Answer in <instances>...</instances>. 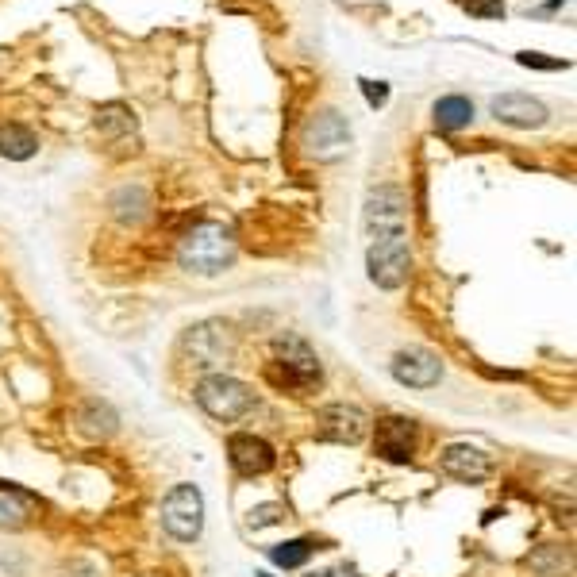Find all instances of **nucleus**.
Instances as JSON below:
<instances>
[{
    "mask_svg": "<svg viewBox=\"0 0 577 577\" xmlns=\"http://www.w3.org/2000/svg\"><path fill=\"white\" fill-rule=\"evenodd\" d=\"M235 254H239V243H235L231 227L208 220V224H197L181 239L177 262H181V270H189V274L216 277L235 262Z\"/></svg>",
    "mask_w": 577,
    "mask_h": 577,
    "instance_id": "obj_1",
    "label": "nucleus"
},
{
    "mask_svg": "<svg viewBox=\"0 0 577 577\" xmlns=\"http://www.w3.org/2000/svg\"><path fill=\"white\" fill-rule=\"evenodd\" d=\"M301 143L304 151H308V158H316V162H339L343 154L351 151V124H347L335 108H324V112H316V116L304 124Z\"/></svg>",
    "mask_w": 577,
    "mask_h": 577,
    "instance_id": "obj_4",
    "label": "nucleus"
},
{
    "mask_svg": "<svg viewBox=\"0 0 577 577\" xmlns=\"http://www.w3.org/2000/svg\"><path fill=\"white\" fill-rule=\"evenodd\" d=\"M197 404H201L212 420L231 424V420H243L247 412H254L258 401H254V393L243 381H235V377L227 374H212L197 385Z\"/></svg>",
    "mask_w": 577,
    "mask_h": 577,
    "instance_id": "obj_3",
    "label": "nucleus"
},
{
    "mask_svg": "<svg viewBox=\"0 0 577 577\" xmlns=\"http://www.w3.org/2000/svg\"><path fill=\"white\" fill-rule=\"evenodd\" d=\"M316 435L324 443H339V447H354L370 435V416L358 404H327L316 416Z\"/></svg>",
    "mask_w": 577,
    "mask_h": 577,
    "instance_id": "obj_8",
    "label": "nucleus"
},
{
    "mask_svg": "<svg viewBox=\"0 0 577 577\" xmlns=\"http://www.w3.org/2000/svg\"><path fill=\"white\" fill-rule=\"evenodd\" d=\"M147 193L139 189V185H124L116 197H112V212H116V220H124V224H139V220H147Z\"/></svg>",
    "mask_w": 577,
    "mask_h": 577,
    "instance_id": "obj_18",
    "label": "nucleus"
},
{
    "mask_svg": "<svg viewBox=\"0 0 577 577\" xmlns=\"http://www.w3.org/2000/svg\"><path fill=\"white\" fill-rule=\"evenodd\" d=\"M97 127L112 139L116 131H131V127H135V116H131V108H124V104H104L101 112H97Z\"/></svg>",
    "mask_w": 577,
    "mask_h": 577,
    "instance_id": "obj_22",
    "label": "nucleus"
},
{
    "mask_svg": "<svg viewBox=\"0 0 577 577\" xmlns=\"http://www.w3.org/2000/svg\"><path fill=\"white\" fill-rule=\"evenodd\" d=\"M27 512H31V497L20 493V489H8V485H0V527L8 531H16V527L27 524Z\"/></svg>",
    "mask_w": 577,
    "mask_h": 577,
    "instance_id": "obj_19",
    "label": "nucleus"
},
{
    "mask_svg": "<svg viewBox=\"0 0 577 577\" xmlns=\"http://www.w3.org/2000/svg\"><path fill=\"white\" fill-rule=\"evenodd\" d=\"M181 347L189 354V362L197 370H212V366H227V358L235 354V343L227 335L224 324H197L189 327V335L181 339Z\"/></svg>",
    "mask_w": 577,
    "mask_h": 577,
    "instance_id": "obj_9",
    "label": "nucleus"
},
{
    "mask_svg": "<svg viewBox=\"0 0 577 577\" xmlns=\"http://www.w3.org/2000/svg\"><path fill=\"white\" fill-rule=\"evenodd\" d=\"M227 458H231L235 474L243 477H262L277 466L274 447H270L262 435H231V439H227Z\"/></svg>",
    "mask_w": 577,
    "mask_h": 577,
    "instance_id": "obj_13",
    "label": "nucleus"
},
{
    "mask_svg": "<svg viewBox=\"0 0 577 577\" xmlns=\"http://www.w3.org/2000/svg\"><path fill=\"white\" fill-rule=\"evenodd\" d=\"M489 108H493V116L508 127H543L551 120L547 104L527 97V93H501V97H493Z\"/></svg>",
    "mask_w": 577,
    "mask_h": 577,
    "instance_id": "obj_14",
    "label": "nucleus"
},
{
    "mask_svg": "<svg viewBox=\"0 0 577 577\" xmlns=\"http://www.w3.org/2000/svg\"><path fill=\"white\" fill-rule=\"evenodd\" d=\"M466 12H470V16H481V20H501L504 4L501 0H466Z\"/></svg>",
    "mask_w": 577,
    "mask_h": 577,
    "instance_id": "obj_25",
    "label": "nucleus"
},
{
    "mask_svg": "<svg viewBox=\"0 0 577 577\" xmlns=\"http://www.w3.org/2000/svg\"><path fill=\"white\" fill-rule=\"evenodd\" d=\"M362 85V93H366V104L370 108H381V104L389 101V85L385 81H358Z\"/></svg>",
    "mask_w": 577,
    "mask_h": 577,
    "instance_id": "obj_26",
    "label": "nucleus"
},
{
    "mask_svg": "<svg viewBox=\"0 0 577 577\" xmlns=\"http://www.w3.org/2000/svg\"><path fill=\"white\" fill-rule=\"evenodd\" d=\"M408 231V197L397 185H381L366 197V235L370 239H389Z\"/></svg>",
    "mask_w": 577,
    "mask_h": 577,
    "instance_id": "obj_7",
    "label": "nucleus"
},
{
    "mask_svg": "<svg viewBox=\"0 0 577 577\" xmlns=\"http://www.w3.org/2000/svg\"><path fill=\"white\" fill-rule=\"evenodd\" d=\"M439 470L454 481H462V485H477V481H485V477L493 474V458L474 447V443H451L447 451L439 454Z\"/></svg>",
    "mask_w": 577,
    "mask_h": 577,
    "instance_id": "obj_12",
    "label": "nucleus"
},
{
    "mask_svg": "<svg viewBox=\"0 0 577 577\" xmlns=\"http://www.w3.org/2000/svg\"><path fill=\"white\" fill-rule=\"evenodd\" d=\"M162 527L177 543H193L204 531V497L197 485H174L162 501Z\"/></svg>",
    "mask_w": 577,
    "mask_h": 577,
    "instance_id": "obj_6",
    "label": "nucleus"
},
{
    "mask_svg": "<svg viewBox=\"0 0 577 577\" xmlns=\"http://www.w3.org/2000/svg\"><path fill=\"white\" fill-rule=\"evenodd\" d=\"M320 358L316 351L308 347V339L301 335H293V331H285V335H277L274 339V362H266V381L274 385V389H289V393H304V389H312V385H320Z\"/></svg>",
    "mask_w": 577,
    "mask_h": 577,
    "instance_id": "obj_2",
    "label": "nucleus"
},
{
    "mask_svg": "<svg viewBox=\"0 0 577 577\" xmlns=\"http://www.w3.org/2000/svg\"><path fill=\"white\" fill-rule=\"evenodd\" d=\"M366 274L377 289H401L408 274H412V251L404 235H389V239H374L366 251Z\"/></svg>",
    "mask_w": 577,
    "mask_h": 577,
    "instance_id": "obj_5",
    "label": "nucleus"
},
{
    "mask_svg": "<svg viewBox=\"0 0 577 577\" xmlns=\"http://www.w3.org/2000/svg\"><path fill=\"white\" fill-rule=\"evenodd\" d=\"M312 577H358V570H351V566H331V570H320V574Z\"/></svg>",
    "mask_w": 577,
    "mask_h": 577,
    "instance_id": "obj_27",
    "label": "nucleus"
},
{
    "mask_svg": "<svg viewBox=\"0 0 577 577\" xmlns=\"http://www.w3.org/2000/svg\"><path fill=\"white\" fill-rule=\"evenodd\" d=\"M289 512H285V504H258L251 508V516H247V524L258 531V527H270V524H281Z\"/></svg>",
    "mask_w": 577,
    "mask_h": 577,
    "instance_id": "obj_24",
    "label": "nucleus"
},
{
    "mask_svg": "<svg viewBox=\"0 0 577 577\" xmlns=\"http://www.w3.org/2000/svg\"><path fill=\"white\" fill-rule=\"evenodd\" d=\"M312 539H289V543H277V547H270V562L274 566H281V570H297V566H304L308 558H312Z\"/></svg>",
    "mask_w": 577,
    "mask_h": 577,
    "instance_id": "obj_20",
    "label": "nucleus"
},
{
    "mask_svg": "<svg viewBox=\"0 0 577 577\" xmlns=\"http://www.w3.org/2000/svg\"><path fill=\"white\" fill-rule=\"evenodd\" d=\"M389 370L408 389H431V385L443 381V362L427 347H404V351H397L393 362H389Z\"/></svg>",
    "mask_w": 577,
    "mask_h": 577,
    "instance_id": "obj_11",
    "label": "nucleus"
},
{
    "mask_svg": "<svg viewBox=\"0 0 577 577\" xmlns=\"http://www.w3.org/2000/svg\"><path fill=\"white\" fill-rule=\"evenodd\" d=\"M431 116H435V127H443V131H462V127L474 124V104H470V97L451 93V97H439V101H435Z\"/></svg>",
    "mask_w": 577,
    "mask_h": 577,
    "instance_id": "obj_16",
    "label": "nucleus"
},
{
    "mask_svg": "<svg viewBox=\"0 0 577 577\" xmlns=\"http://www.w3.org/2000/svg\"><path fill=\"white\" fill-rule=\"evenodd\" d=\"M77 431H81L85 439H112V435L120 431V416H116V408L108 401L89 397V401L77 408Z\"/></svg>",
    "mask_w": 577,
    "mask_h": 577,
    "instance_id": "obj_15",
    "label": "nucleus"
},
{
    "mask_svg": "<svg viewBox=\"0 0 577 577\" xmlns=\"http://www.w3.org/2000/svg\"><path fill=\"white\" fill-rule=\"evenodd\" d=\"M35 151H39V139H35V131H31V127H24V124H4V127H0V158L27 162Z\"/></svg>",
    "mask_w": 577,
    "mask_h": 577,
    "instance_id": "obj_17",
    "label": "nucleus"
},
{
    "mask_svg": "<svg viewBox=\"0 0 577 577\" xmlns=\"http://www.w3.org/2000/svg\"><path fill=\"white\" fill-rule=\"evenodd\" d=\"M527 566H531L535 574L554 577L570 566V551H562V547H543V551H535L531 558H527Z\"/></svg>",
    "mask_w": 577,
    "mask_h": 577,
    "instance_id": "obj_21",
    "label": "nucleus"
},
{
    "mask_svg": "<svg viewBox=\"0 0 577 577\" xmlns=\"http://www.w3.org/2000/svg\"><path fill=\"white\" fill-rule=\"evenodd\" d=\"M516 62L527 66V70H547V74L570 70V62H566V58H547V54H535V51H520V54H516Z\"/></svg>",
    "mask_w": 577,
    "mask_h": 577,
    "instance_id": "obj_23",
    "label": "nucleus"
},
{
    "mask_svg": "<svg viewBox=\"0 0 577 577\" xmlns=\"http://www.w3.org/2000/svg\"><path fill=\"white\" fill-rule=\"evenodd\" d=\"M258 577H270V574H258Z\"/></svg>",
    "mask_w": 577,
    "mask_h": 577,
    "instance_id": "obj_28",
    "label": "nucleus"
},
{
    "mask_svg": "<svg viewBox=\"0 0 577 577\" xmlns=\"http://www.w3.org/2000/svg\"><path fill=\"white\" fill-rule=\"evenodd\" d=\"M374 447L385 462L408 466L416 458V447H420V427L412 420H404V416H385V420H377Z\"/></svg>",
    "mask_w": 577,
    "mask_h": 577,
    "instance_id": "obj_10",
    "label": "nucleus"
}]
</instances>
